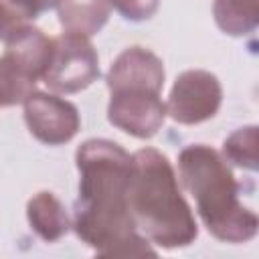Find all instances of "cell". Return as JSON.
<instances>
[{"instance_id":"6","label":"cell","mask_w":259,"mask_h":259,"mask_svg":"<svg viewBox=\"0 0 259 259\" xmlns=\"http://www.w3.org/2000/svg\"><path fill=\"white\" fill-rule=\"evenodd\" d=\"M109 93L107 119L117 130L148 140L162 127L168 113L160 93L148 89H117Z\"/></svg>"},{"instance_id":"7","label":"cell","mask_w":259,"mask_h":259,"mask_svg":"<svg viewBox=\"0 0 259 259\" xmlns=\"http://www.w3.org/2000/svg\"><path fill=\"white\" fill-rule=\"evenodd\" d=\"M24 121L30 134L47 146L67 144L81 125L79 111L71 101L45 91H32L24 99Z\"/></svg>"},{"instance_id":"4","label":"cell","mask_w":259,"mask_h":259,"mask_svg":"<svg viewBox=\"0 0 259 259\" xmlns=\"http://www.w3.org/2000/svg\"><path fill=\"white\" fill-rule=\"evenodd\" d=\"M55 49L42 75L45 85L55 93H77L99 77V59L87 36L63 32L53 38Z\"/></svg>"},{"instance_id":"12","label":"cell","mask_w":259,"mask_h":259,"mask_svg":"<svg viewBox=\"0 0 259 259\" xmlns=\"http://www.w3.org/2000/svg\"><path fill=\"white\" fill-rule=\"evenodd\" d=\"M217 26L231 36H245L259 24V0H214Z\"/></svg>"},{"instance_id":"8","label":"cell","mask_w":259,"mask_h":259,"mask_svg":"<svg viewBox=\"0 0 259 259\" xmlns=\"http://www.w3.org/2000/svg\"><path fill=\"white\" fill-rule=\"evenodd\" d=\"M164 63L142 47H130L117 55L107 73V89H148L160 93L164 87Z\"/></svg>"},{"instance_id":"16","label":"cell","mask_w":259,"mask_h":259,"mask_svg":"<svg viewBox=\"0 0 259 259\" xmlns=\"http://www.w3.org/2000/svg\"><path fill=\"white\" fill-rule=\"evenodd\" d=\"M24 18H36L40 12L57 6V0H6Z\"/></svg>"},{"instance_id":"3","label":"cell","mask_w":259,"mask_h":259,"mask_svg":"<svg viewBox=\"0 0 259 259\" xmlns=\"http://www.w3.org/2000/svg\"><path fill=\"white\" fill-rule=\"evenodd\" d=\"M178 174L212 237L225 243H247L257 235V214L241 204L239 184L217 150L204 144L186 146L178 154Z\"/></svg>"},{"instance_id":"5","label":"cell","mask_w":259,"mask_h":259,"mask_svg":"<svg viewBox=\"0 0 259 259\" xmlns=\"http://www.w3.org/2000/svg\"><path fill=\"white\" fill-rule=\"evenodd\" d=\"M221 101L223 87L219 79L208 71L190 69L180 73L174 81L166 103V113L182 125H196L214 117Z\"/></svg>"},{"instance_id":"10","label":"cell","mask_w":259,"mask_h":259,"mask_svg":"<svg viewBox=\"0 0 259 259\" xmlns=\"http://www.w3.org/2000/svg\"><path fill=\"white\" fill-rule=\"evenodd\" d=\"M26 219L30 223V229L47 243L59 241L63 235H67V231L71 227L67 208L49 190H40L28 200Z\"/></svg>"},{"instance_id":"15","label":"cell","mask_w":259,"mask_h":259,"mask_svg":"<svg viewBox=\"0 0 259 259\" xmlns=\"http://www.w3.org/2000/svg\"><path fill=\"white\" fill-rule=\"evenodd\" d=\"M127 20H148L158 10L160 0H107Z\"/></svg>"},{"instance_id":"14","label":"cell","mask_w":259,"mask_h":259,"mask_svg":"<svg viewBox=\"0 0 259 259\" xmlns=\"http://www.w3.org/2000/svg\"><path fill=\"white\" fill-rule=\"evenodd\" d=\"M223 158L245 170H257V127L247 125L233 132L223 144Z\"/></svg>"},{"instance_id":"9","label":"cell","mask_w":259,"mask_h":259,"mask_svg":"<svg viewBox=\"0 0 259 259\" xmlns=\"http://www.w3.org/2000/svg\"><path fill=\"white\" fill-rule=\"evenodd\" d=\"M6 55L20 67L24 69L32 79H42L51 57H53V49H55V40L49 38L42 30L22 22L20 26H16L6 38Z\"/></svg>"},{"instance_id":"17","label":"cell","mask_w":259,"mask_h":259,"mask_svg":"<svg viewBox=\"0 0 259 259\" xmlns=\"http://www.w3.org/2000/svg\"><path fill=\"white\" fill-rule=\"evenodd\" d=\"M22 22H24V16L20 12H16L8 2L0 0V40H4Z\"/></svg>"},{"instance_id":"11","label":"cell","mask_w":259,"mask_h":259,"mask_svg":"<svg viewBox=\"0 0 259 259\" xmlns=\"http://www.w3.org/2000/svg\"><path fill=\"white\" fill-rule=\"evenodd\" d=\"M59 22L65 32L79 36L97 34L109 18L107 0H57Z\"/></svg>"},{"instance_id":"2","label":"cell","mask_w":259,"mask_h":259,"mask_svg":"<svg viewBox=\"0 0 259 259\" xmlns=\"http://www.w3.org/2000/svg\"><path fill=\"white\" fill-rule=\"evenodd\" d=\"M127 204L138 231L164 249L186 247L198 237L194 214L178 188L174 168L154 148L132 154Z\"/></svg>"},{"instance_id":"1","label":"cell","mask_w":259,"mask_h":259,"mask_svg":"<svg viewBox=\"0 0 259 259\" xmlns=\"http://www.w3.org/2000/svg\"><path fill=\"white\" fill-rule=\"evenodd\" d=\"M79 198L73 208L77 237L103 257L156 255L140 235L127 204L132 156L115 142L93 138L77 150Z\"/></svg>"},{"instance_id":"13","label":"cell","mask_w":259,"mask_h":259,"mask_svg":"<svg viewBox=\"0 0 259 259\" xmlns=\"http://www.w3.org/2000/svg\"><path fill=\"white\" fill-rule=\"evenodd\" d=\"M34 85L36 79L20 69L6 53L0 57V107L24 103V99L34 91Z\"/></svg>"}]
</instances>
